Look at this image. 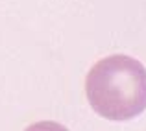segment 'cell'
Here are the masks:
<instances>
[{"label": "cell", "instance_id": "cell-1", "mask_svg": "<svg viewBox=\"0 0 146 131\" xmlns=\"http://www.w3.org/2000/svg\"><path fill=\"white\" fill-rule=\"evenodd\" d=\"M89 105L100 116L124 122L146 109V68L129 56L100 59L85 78Z\"/></svg>", "mask_w": 146, "mask_h": 131}, {"label": "cell", "instance_id": "cell-2", "mask_svg": "<svg viewBox=\"0 0 146 131\" xmlns=\"http://www.w3.org/2000/svg\"><path fill=\"white\" fill-rule=\"evenodd\" d=\"M24 131H68L65 126L57 124V122H52V120H44V122H35L32 124L30 128H26Z\"/></svg>", "mask_w": 146, "mask_h": 131}]
</instances>
